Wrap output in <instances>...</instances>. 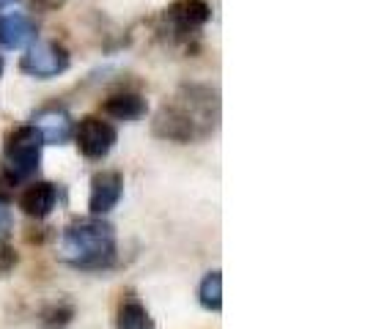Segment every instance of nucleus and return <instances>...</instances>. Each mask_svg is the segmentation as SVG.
<instances>
[{
    "mask_svg": "<svg viewBox=\"0 0 365 329\" xmlns=\"http://www.w3.org/2000/svg\"><path fill=\"white\" fill-rule=\"evenodd\" d=\"M34 127H38L44 143L50 146H63L74 135V124L69 113L63 108H44L34 115Z\"/></svg>",
    "mask_w": 365,
    "mask_h": 329,
    "instance_id": "obj_10",
    "label": "nucleus"
},
{
    "mask_svg": "<svg viewBox=\"0 0 365 329\" xmlns=\"http://www.w3.org/2000/svg\"><path fill=\"white\" fill-rule=\"evenodd\" d=\"M217 93L206 85H184L173 102H165L154 115V137L170 143H195L215 132Z\"/></svg>",
    "mask_w": 365,
    "mask_h": 329,
    "instance_id": "obj_1",
    "label": "nucleus"
},
{
    "mask_svg": "<svg viewBox=\"0 0 365 329\" xmlns=\"http://www.w3.org/2000/svg\"><path fill=\"white\" fill-rule=\"evenodd\" d=\"M212 19V9L206 0H173L165 9V25L173 36H192Z\"/></svg>",
    "mask_w": 365,
    "mask_h": 329,
    "instance_id": "obj_6",
    "label": "nucleus"
},
{
    "mask_svg": "<svg viewBox=\"0 0 365 329\" xmlns=\"http://www.w3.org/2000/svg\"><path fill=\"white\" fill-rule=\"evenodd\" d=\"M19 263L17 250L9 244V239H0V277H9Z\"/></svg>",
    "mask_w": 365,
    "mask_h": 329,
    "instance_id": "obj_15",
    "label": "nucleus"
},
{
    "mask_svg": "<svg viewBox=\"0 0 365 329\" xmlns=\"http://www.w3.org/2000/svg\"><path fill=\"white\" fill-rule=\"evenodd\" d=\"M36 38V25L19 9H0V44L9 50H19Z\"/></svg>",
    "mask_w": 365,
    "mask_h": 329,
    "instance_id": "obj_8",
    "label": "nucleus"
},
{
    "mask_svg": "<svg viewBox=\"0 0 365 329\" xmlns=\"http://www.w3.org/2000/svg\"><path fill=\"white\" fill-rule=\"evenodd\" d=\"M11 231H14V217H11L6 201H0V239H9Z\"/></svg>",
    "mask_w": 365,
    "mask_h": 329,
    "instance_id": "obj_16",
    "label": "nucleus"
},
{
    "mask_svg": "<svg viewBox=\"0 0 365 329\" xmlns=\"http://www.w3.org/2000/svg\"><path fill=\"white\" fill-rule=\"evenodd\" d=\"M72 318H74V305L72 302H63V299L47 305L44 310L38 313V324L44 329H66L72 324Z\"/></svg>",
    "mask_w": 365,
    "mask_h": 329,
    "instance_id": "obj_14",
    "label": "nucleus"
},
{
    "mask_svg": "<svg viewBox=\"0 0 365 329\" xmlns=\"http://www.w3.org/2000/svg\"><path fill=\"white\" fill-rule=\"evenodd\" d=\"M58 203V184L53 182H34L28 184L19 195V209L31 219H44L53 214Z\"/></svg>",
    "mask_w": 365,
    "mask_h": 329,
    "instance_id": "obj_9",
    "label": "nucleus"
},
{
    "mask_svg": "<svg viewBox=\"0 0 365 329\" xmlns=\"http://www.w3.org/2000/svg\"><path fill=\"white\" fill-rule=\"evenodd\" d=\"M44 137L38 127L25 124V127L11 129L3 143V167H0V189H14L19 182L36 176L41 167V151H44Z\"/></svg>",
    "mask_w": 365,
    "mask_h": 329,
    "instance_id": "obj_3",
    "label": "nucleus"
},
{
    "mask_svg": "<svg viewBox=\"0 0 365 329\" xmlns=\"http://www.w3.org/2000/svg\"><path fill=\"white\" fill-rule=\"evenodd\" d=\"M115 329H154V318L135 291H124L115 308Z\"/></svg>",
    "mask_w": 365,
    "mask_h": 329,
    "instance_id": "obj_11",
    "label": "nucleus"
},
{
    "mask_svg": "<svg viewBox=\"0 0 365 329\" xmlns=\"http://www.w3.org/2000/svg\"><path fill=\"white\" fill-rule=\"evenodd\" d=\"M118 140V132L110 121H102L96 115H86L77 129H74V143L77 151L86 157V160H105L113 146Z\"/></svg>",
    "mask_w": 365,
    "mask_h": 329,
    "instance_id": "obj_5",
    "label": "nucleus"
},
{
    "mask_svg": "<svg viewBox=\"0 0 365 329\" xmlns=\"http://www.w3.org/2000/svg\"><path fill=\"white\" fill-rule=\"evenodd\" d=\"M198 302H201L203 310H212V313L222 310V274L217 269L209 272L201 280V286H198Z\"/></svg>",
    "mask_w": 365,
    "mask_h": 329,
    "instance_id": "obj_13",
    "label": "nucleus"
},
{
    "mask_svg": "<svg viewBox=\"0 0 365 329\" xmlns=\"http://www.w3.org/2000/svg\"><path fill=\"white\" fill-rule=\"evenodd\" d=\"M69 66H72L69 50L58 41H34L19 61V69L36 80H53L66 72Z\"/></svg>",
    "mask_w": 365,
    "mask_h": 329,
    "instance_id": "obj_4",
    "label": "nucleus"
},
{
    "mask_svg": "<svg viewBox=\"0 0 365 329\" xmlns=\"http://www.w3.org/2000/svg\"><path fill=\"white\" fill-rule=\"evenodd\" d=\"M3 69H6V61H3V55H0V77H3Z\"/></svg>",
    "mask_w": 365,
    "mask_h": 329,
    "instance_id": "obj_17",
    "label": "nucleus"
},
{
    "mask_svg": "<svg viewBox=\"0 0 365 329\" xmlns=\"http://www.w3.org/2000/svg\"><path fill=\"white\" fill-rule=\"evenodd\" d=\"M102 113L113 121H138L148 113V102L140 93H113L102 102Z\"/></svg>",
    "mask_w": 365,
    "mask_h": 329,
    "instance_id": "obj_12",
    "label": "nucleus"
},
{
    "mask_svg": "<svg viewBox=\"0 0 365 329\" xmlns=\"http://www.w3.org/2000/svg\"><path fill=\"white\" fill-rule=\"evenodd\" d=\"M121 195H124V176L118 170L93 173L91 192H88V212L93 217H105L118 206Z\"/></svg>",
    "mask_w": 365,
    "mask_h": 329,
    "instance_id": "obj_7",
    "label": "nucleus"
},
{
    "mask_svg": "<svg viewBox=\"0 0 365 329\" xmlns=\"http://www.w3.org/2000/svg\"><path fill=\"white\" fill-rule=\"evenodd\" d=\"M61 258L80 272H108L118 258L115 228L102 217L74 219L61 234Z\"/></svg>",
    "mask_w": 365,
    "mask_h": 329,
    "instance_id": "obj_2",
    "label": "nucleus"
}]
</instances>
